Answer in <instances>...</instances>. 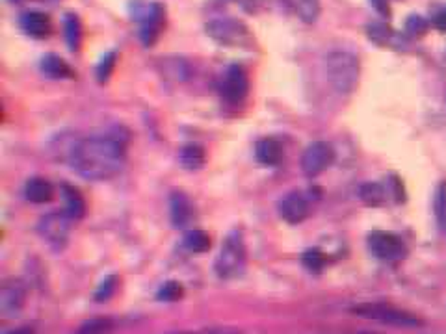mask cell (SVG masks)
Here are the masks:
<instances>
[{
	"label": "cell",
	"instance_id": "8d00e7d4",
	"mask_svg": "<svg viewBox=\"0 0 446 334\" xmlns=\"http://www.w3.org/2000/svg\"><path fill=\"white\" fill-rule=\"evenodd\" d=\"M366 334H371V333H366Z\"/></svg>",
	"mask_w": 446,
	"mask_h": 334
},
{
	"label": "cell",
	"instance_id": "5b68a950",
	"mask_svg": "<svg viewBox=\"0 0 446 334\" xmlns=\"http://www.w3.org/2000/svg\"><path fill=\"white\" fill-rule=\"evenodd\" d=\"M352 314L361 316L365 319H374L380 324L396 325V327H422L424 321L419 319L415 314H409L405 310H400L396 307L385 305V303H363V305H355L352 307Z\"/></svg>",
	"mask_w": 446,
	"mask_h": 334
},
{
	"label": "cell",
	"instance_id": "7402d4cb",
	"mask_svg": "<svg viewBox=\"0 0 446 334\" xmlns=\"http://www.w3.org/2000/svg\"><path fill=\"white\" fill-rule=\"evenodd\" d=\"M361 201L368 206H380L385 201V189L377 182H366L359 188Z\"/></svg>",
	"mask_w": 446,
	"mask_h": 334
},
{
	"label": "cell",
	"instance_id": "e0dca14e",
	"mask_svg": "<svg viewBox=\"0 0 446 334\" xmlns=\"http://www.w3.org/2000/svg\"><path fill=\"white\" fill-rule=\"evenodd\" d=\"M24 195L34 205H45V203H49L55 197V188H52V184L49 180H45L41 177H34L24 186Z\"/></svg>",
	"mask_w": 446,
	"mask_h": 334
},
{
	"label": "cell",
	"instance_id": "44dd1931",
	"mask_svg": "<svg viewBox=\"0 0 446 334\" xmlns=\"http://www.w3.org/2000/svg\"><path fill=\"white\" fill-rule=\"evenodd\" d=\"M64 32H66V41L69 50L76 52L82 45V22L78 15L67 13L66 19H64Z\"/></svg>",
	"mask_w": 446,
	"mask_h": 334
},
{
	"label": "cell",
	"instance_id": "603a6c76",
	"mask_svg": "<svg viewBox=\"0 0 446 334\" xmlns=\"http://www.w3.org/2000/svg\"><path fill=\"white\" fill-rule=\"evenodd\" d=\"M185 247L190 253H205L210 249V236L203 231H190L185 236Z\"/></svg>",
	"mask_w": 446,
	"mask_h": 334
},
{
	"label": "cell",
	"instance_id": "30bf717a",
	"mask_svg": "<svg viewBox=\"0 0 446 334\" xmlns=\"http://www.w3.org/2000/svg\"><path fill=\"white\" fill-rule=\"evenodd\" d=\"M250 93V78L244 67L231 65L222 80V97L229 104H240Z\"/></svg>",
	"mask_w": 446,
	"mask_h": 334
},
{
	"label": "cell",
	"instance_id": "e575fe53",
	"mask_svg": "<svg viewBox=\"0 0 446 334\" xmlns=\"http://www.w3.org/2000/svg\"><path fill=\"white\" fill-rule=\"evenodd\" d=\"M11 2H22V0H11Z\"/></svg>",
	"mask_w": 446,
	"mask_h": 334
},
{
	"label": "cell",
	"instance_id": "d4e9b609",
	"mask_svg": "<svg viewBox=\"0 0 446 334\" xmlns=\"http://www.w3.org/2000/svg\"><path fill=\"white\" fill-rule=\"evenodd\" d=\"M114 329V319L110 318H93L82 325L78 334H106Z\"/></svg>",
	"mask_w": 446,
	"mask_h": 334
},
{
	"label": "cell",
	"instance_id": "1f68e13d",
	"mask_svg": "<svg viewBox=\"0 0 446 334\" xmlns=\"http://www.w3.org/2000/svg\"><path fill=\"white\" fill-rule=\"evenodd\" d=\"M433 27H436L437 30H441V32H446V8H443V10L437 13L436 19H433Z\"/></svg>",
	"mask_w": 446,
	"mask_h": 334
},
{
	"label": "cell",
	"instance_id": "2e32d148",
	"mask_svg": "<svg viewBox=\"0 0 446 334\" xmlns=\"http://www.w3.org/2000/svg\"><path fill=\"white\" fill-rule=\"evenodd\" d=\"M283 145L273 138H264V140L257 141L255 157L257 160L264 166H279L283 160Z\"/></svg>",
	"mask_w": 446,
	"mask_h": 334
},
{
	"label": "cell",
	"instance_id": "d590c367",
	"mask_svg": "<svg viewBox=\"0 0 446 334\" xmlns=\"http://www.w3.org/2000/svg\"><path fill=\"white\" fill-rule=\"evenodd\" d=\"M443 228H445V231H446V223H445V226H443Z\"/></svg>",
	"mask_w": 446,
	"mask_h": 334
},
{
	"label": "cell",
	"instance_id": "f1b7e54d",
	"mask_svg": "<svg viewBox=\"0 0 446 334\" xmlns=\"http://www.w3.org/2000/svg\"><path fill=\"white\" fill-rule=\"evenodd\" d=\"M303 264L309 268L310 271H320L326 264V259H324V254L318 251V249H309L307 253L303 254Z\"/></svg>",
	"mask_w": 446,
	"mask_h": 334
},
{
	"label": "cell",
	"instance_id": "3957f363",
	"mask_svg": "<svg viewBox=\"0 0 446 334\" xmlns=\"http://www.w3.org/2000/svg\"><path fill=\"white\" fill-rule=\"evenodd\" d=\"M247 253H245V243L242 238V232H229L222 243L218 256L214 260V271L223 280L236 279L244 273Z\"/></svg>",
	"mask_w": 446,
	"mask_h": 334
},
{
	"label": "cell",
	"instance_id": "83f0119b",
	"mask_svg": "<svg viewBox=\"0 0 446 334\" xmlns=\"http://www.w3.org/2000/svg\"><path fill=\"white\" fill-rule=\"evenodd\" d=\"M115 61H117V55H115L114 50L112 52H108V55L104 56L101 61H99L97 65V80L99 82H106L110 78V75H112V71H114L115 67Z\"/></svg>",
	"mask_w": 446,
	"mask_h": 334
},
{
	"label": "cell",
	"instance_id": "7c38bea8",
	"mask_svg": "<svg viewBox=\"0 0 446 334\" xmlns=\"http://www.w3.org/2000/svg\"><path fill=\"white\" fill-rule=\"evenodd\" d=\"M279 216L283 217L285 222L290 225H298L309 216V203L303 195L294 191L281 199L279 203Z\"/></svg>",
	"mask_w": 446,
	"mask_h": 334
},
{
	"label": "cell",
	"instance_id": "d6a6232c",
	"mask_svg": "<svg viewBox=\"0 0 446 334\" xmlns=\"http://www.w3.org/2000/svg\"><path fill=\"white\" fill-rule=\"evenodd\" d=\"M234 2H238L247 11H255V0H234Z\"/></svg>",
	"mask_w": 446,
	"mask_h": 334
},
{
	"label": "cell",
	"instance_id": "9c48e42d",
	"mask_svg": "<svg viewBox=\"0 0 446 334\" xmlns=\"http://www.w3.org/2000/svg\"><path fill=\"white\" fill-rule=\"evenodd\" d=\"M335 162V149L327 141H315L305 149L301 157V169L307 177H318Z\"/></svg>",
	"mask_w": 446,
	"mask_h": 334
},
{
	"label": "cell",
	"instance_id": "ffe728a7",
	"mask_svg": "<svg viewBox=\"0 0 446 334\" xmlns=\"http://www.w3.org/2000/svg\"><path fill=\"white\" fill-rule=\"evenodd\" d=\"M179 160L185 169H188V171H197V169H201V167L205 166L207 157H205V149H203L201 145L190 143V145H185L180 149Z\"/></svg>",
	"mask_w": 446,
	"mask_h": 334
},
{
	"label": "cell",
	"instance_id": "d6986e66",
	"mask_svg": "<svg viewBox=\"0 0 446 334\" xmlns=\"http://www.w3.org/2000/svg\"><path fill=\"white\" fill-rule=\"evenodd\" d=\"M41 71L49 78L60 80V78H71L73 69L66 64V59L56 55H47L41 59Z\"/></svg>",
	"mask_w": 446,
	"mask_h": 334
},
{
	"label": "cell",
	"instance_id": "4dcf8cb0",
	"mask_svg": "<svg viewBox=\"0 0 446 334\" xmlns=\"http://www.w3.org/2000/svg\"><path fill=\"white\" fill-rule=\"evenodd\" d=\"M391 30L383 24H371L368 27V38L372 41H375L377 45H387L389 43V39H391Z\"/></svg>",
	"mask_w": 446,
	"mask_h": 334
},
{
	"label": "cell",
	"instance_id": "f546056e",
	"mask_svg": "<svg viewBox=\"0 0 446 334\" xmlns=\"http://www.w3.org/2000/svg\"><path fill=\"white\" fill-rule=\"evenodd\" d=\"M428 21H426L424 17H420V15H413V17H409L408 22H405V32L409 34V36H422V34H426V30H428Z\"/></svg>",
	"mask_w": 446,
	"mask_h": 334
},
{
	"label": "cell",
	"instance_id": "4fadbf2b",
	"mask_svg": "<svg viewBox=\"0 0 446 334\" xmlns=\"http://www.w3.org/2000/svg\"><path fill=\"white\" fill-rule=\"evenodd\" d=\"M19 22H21L22 32L34 39L49 38L50 32H52V21L43 11H27V13H22Z\"/></svg>",
	"mask_w": 446,
	"mask_h": 334
},
{
	"label": "cell",
	"instance_id": "9a60e30c",
	"mask_svg": "<svg viewBox=\"0 0 446 334\" xmlns=\"http://www.w3.org/2000/svg\"><path fill=\"white\" fill-rule=\"evenodd\" d=\"M283 4L305 24H315L322 13L320 0H283Z\"/></svg>",
	"mask_w": 446,
	"mask_h": 334
},
{
	"label": "cell",
	"instance_id": "7a4b0ae2",
	"mask_svg": "<svg viewBox=\"0 0 446 334\" xmlns=\"http://www.w3.org/2000/svg\"><path fill=\"white\" fill-rule=\"evenodd\" d=\"M327 82L340 95H350L359 84L361 64L359 58L348 50H333L324 61Z\"/></svg>",
	"mask_w": 446,
	"mask_h": 334
},
{
	"label": "cell",
	"instance_id": "ba28073f",
	"mask_svg": "<svg viewBox=\"0 0 446 334\" xmlns=\"http://www.w3.org/2000/svg\"><path fill=\"white\" fill-rule=\"evenodd\" d=\"M136 21H140V39L145 47L158 41L164 24H166V8L158 2H149L136 11Z\"/></svg>",
	"mask_w": 446,
	"mask_h": 334
},
{
	"label": "cell",
	"instance_id": "52a82bcc",
	"mask_svg": "<svg viewBox=\"0 0 446 334\" xmlns=\"http://www.w3.org/2000/svg\"><path fill=\"white\" fill-rule=\"evenodd\" d=\"M368 251L372 256L383 262H396L408 254V247L402 238L385 231H374L368 234Z\"/></svg>",
	"mask_w": 446,
	"mask_h": 334
},
{
	"label": "cell",
	"instance_id": "ac0fdd59",
	"mask_svg": "<svg viewBox=\"0 0 446 334\" xmlns=\"http://www.w3.org/2000/svg\"><path fill=\"white\" fill-rule=\"evenodd\" d=\"M62 194H64V203H66V214L71 219H82L86 214V201L82 194L73 186H62Z\"/></svg>",
	"mask_w": 446,
	"mask_h": 334
},
{
	"label": "cell",
	"instance_id": "8fae6325",
	"mask_svg": "<svg viewBox=\"0 0 446 334\" xmlns=\"http://www.w3.org/2000/svg\"><path fill=\"white\" fill-rule=\"evenodd\" d=\"M27 303V286L19 279H8L0 288V312L4 318H13Z\"/></svg>",
	"mask_w": 446,
	"mask_h": 334
},
{
	"label": "cell",
	"instance_id": "836d02e7",
	"mask_svg": "<svg viewBox=\"0 0 446 334\" xmlns=\"http://www.w3.org/2000/svg\"><path fill=\"white\" fill-rule=\"evenodd\" d=\"M6 334H36V331H34L32 327H19V329L10 331V333Z\"/></svg>",
	"mask_w": 446,
	"mask_h": 334
},
{
	"label": "cell",
	"instance_id": "5bb4252c",
	"mask_svg": "<svg viewBox=\"0 0 446 334\" xmlns=\"http://www.w3.org/2000/svg\"><path fill=\"white\" fill-rule=\"evenodd\" d=\"M169 210H171V222L177 228H185L194 219V206L185 194H173L169 199Z\"/></svg>",
	"mask_w": 446,
	"mask_h": 334
},
{
	"label": "cell",
	"instance_id": "277c9868",
	"mask_svg": "<svg viewBox=\"0 0 446 334\" xmlns=\"http://www.w3.org/2000/svg\"><path fill=\"white\" fill-rule=\"evenodd\" d=\"M205 32L210 39L222 47L231 49H250L253 45V36L244 22L233 17H220L205 24Z\"/></svg>",
	"mask_w": 446,
	"mask_h": 334
},
{
	"label": "cell",
	"instance_id": "74e56055",
	"mask_svg": "<svg viewBox=\"0 0 446 334\" xmlns=\"http://www.w3.org/2000/svg\"><path fill=\"white\" fill-rule=\"evenodd\" d=\"M185 334H186V333H185ZM213 334H214V333H213Z\"/></svg>",
	"mask_w": 446,
	"mask_h": 334
},
{
	"label": "cell",
	"instance_id": "6da1fadb",
	"mask_svg": "<svg viewBox=\"0 0 446 334\" xmlns=\"http://www.w3.org/2000/svg\"><path fill=\"white\" fill-rule=\"evenodd\" d=\"M69 164L82 178L108 180L125 166V145L112 136H92L75 141L67 152Z\"/></svg>",
	"mask_w": 446,
	"mask_h": 334
},
{
	"label": "cell",
	"instance_id": "484cf974",
	"mask_svg": "<svg viewBox=\"0 0 446 334\" xmlns=\"http://www.w3.org/2000/svg\"><path fill=\"white\" fill-rule=\"evenodd\" d=\"M433 212H436L437 223L445 226L446 223V180H443L436 189V197H433Z\"/></svg>",
	"mask_w": 446,
	"mask_h": 334
},
{
	"label": "cell",
	"instance_id": "4316f807",
	"mask_svg": "<svg viewBox=\"0 0 446 334\" xmlns=\"http://www.w3.org/2000/svg\"><path fill=\"white\" fill-rule=\"evenodd\" d=\"M117 277L115 275H108L106 279L101 282V286L97 288V291H95V301L97 303H104V301H108L110 297L114 296L115 290H117Z\"/></svg>",
	"mask_w": 446,
	"mask_h": 334
},
{
	"label": "cell",
	"instance_id": "8992f818",
	"mask_svg": "<svg viewBox=\"0 0 446 334\" xmlns=\"http://www.w3.org/2000/svg\"><path fill=\"white\" fill-rule=\"evenodd\" d=\"M69 222H71V217L67 216L66 212H50L41 217V222L38 223L39 236L43 238L49 247H52L55 251H62L67 245L69 232H71Z\"/></svg>",
	"mask_w": 446,
	"mask_h": 334
},
{
	"label": "cell",
	"instance_id": "cb8c5ba5",
	"mask_svg": "<svg viewBox=\"0 0 446 334\" xmlns=\"http://www.w3.org/2000/svg\"><path fill=\"white\" fill-rule=\"evenodd\" d=\"M185 296V290H182V284L177 282V280H168L166 284L160 286V290L157 291L158 301H166V303H175L182 299Z\"/></svg>",
	"mask_w": 446,
	"mask_h": 334
}]
</instances>
